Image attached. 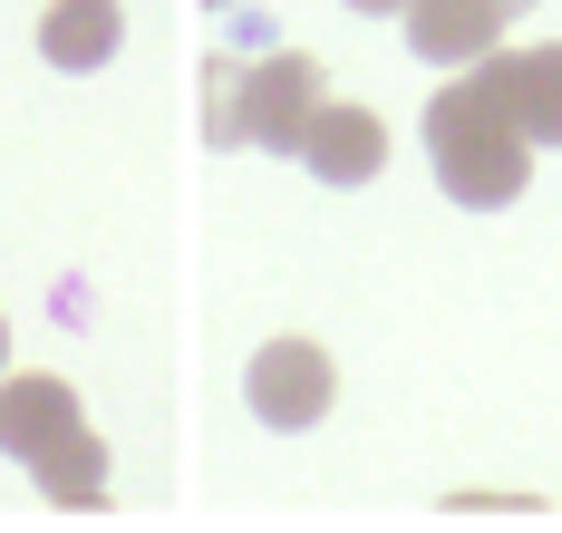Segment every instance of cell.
Masks as SVG:
<instances>
[{
	"instance_id": "7",
	"label": "cell",
	"mask_w": 562,
	"mask_h": 533,
	"mask_svg": "<svg viewBox=\"0 0 562 533\" xmlns=\"http://www.w3.org/2000/svg\"><path fill=\"white\" fill-rule=\"evenodd\" d=\"M68 427H88L78 398H68V378L49 368H20V378H0V456H20V466H40Z\"/></svg>"
},
{
	"instance_id": "5",
	"label": "cell",
	"mask_w": 562,
	"mask_h": 533,
	"mask_svg": "<svg viewBox=\"0 0 562 533\" xmlns=\"http://www.w3.org/2000/svg\"><path fill=\"white\" fill-rule=\"evenodd\" d=\"M475 78L505 98V117L524 126V146H562V39H533V49H485Z\"/></svg>"
},
{
	"instance_id": "1",
	"label": "cell",
	"mask_w": 562,
	"mask_h": 533,
	"mask_svg": "<svg viewBox=\"0 0 562 533\" xmlns=\"http://www.w3.org/2000/svg\"><path fill=\"white\" fill-rule=\"evenodd\" d=\"M427 166H437V184H447V204H465V214L514 204V194H524V175H533L524 126L505 117V98H495L475 68H465V78H447V88L427 98Z\"/></svg>"
},
{
	"instance_id": "4",
	"label": "cell",
	"mask_w": 562,
	"mask_h": 533,
	"mask_svg": "<svg viewBox=\"0 0 562 533\" xmlns=\"http://www.w3.org/2000/svg\"><path fill=\"white\" fill-rule=\"evenodd\" d=\"M533 0H407V49L427 68H475L485 49H505V30L524 20Z\"/></svg>"
},
{
	"instance_id": "2",
	"label": "cell",
	"mask_w": 562,
	"mask_h": 533,
	"mask_svg": "<svg viewBox=\"0 0 562 533\" xmlns=\"http://www.w3.org/2000/svg\"><path fill=\"white\" fill-rule=\"evenodd\" d=\"M330 98V78L311 49H272V59H204V146H272L301 156V126Z\"/></svg>"
},
{
	"instance_id": "9",
	"label": "cell",
	"mask_w": 562,
	"mask_h": 533,
	"mask_svg": "<svg viewBox=\"0 0 562 533\" xmlns=\"http://www.w3.org/2000/svg\"><path fill=\"white\" fill-rule=\"evenodd\" d=\"M30 475H40V495H49L58 514H98L108 504V446H98V427H68Z\"/></svg>"
},
{
	"instance_id": "8",
	"label": "cell",
	"mask_w": 562,
	"mask_h": 533,
	"mask_svg": "<svg viewBox=\"0 0 562 533\" xmlns=\"http://www.w3.org/2000/svg\"><path fill=\"white\" fill-rule=\"evenodd\" d=\"M116 49H126V10H116V0H49V10H40V59L68 68V78L108 68Z\"/></svg>"
},
{
	"instance_id": "6",
	"label": "cell",
	"mask_w": 562,
	"mask_h": 533,
	"mask_svg": "<svg viewBox=\"0 0 562 533\" xmlns=\"http://www.w3.org/2000/svg\"><path fill=\"white\" fill-rule=\"evenodd\" d=\"M301 166L321 184H369L389 166V126L369 117V107H349V98H321L311 126H301Z\"/></svg>"
},
{
	"instance_id": "10",
	"label": "cell",
	"mask_w": 562,
	"mask_h": 533,
	"mask_svg": "<svg viewBox=\"0 0 562 533\" xmlns=\"http://www.w3.org/2000/svg\"><path fill=\"white\" fill-rule=\"evenodd\" d=\"M349 10H369V20H397V10H407V0H349Z\"/></svg>"
},
{
	"instance_id": "11",
	"label": "cell",
	"mask_w": 562,
	"mask_h": 533,
	"mask_svg": "<svg viewBox=\"0 0 562 533\" xmlns=\"http://www.w3.org/2000/svg\"><path fill=\"white\" fill-rule=\"evenodd\" d=\"M0 359H10V320H0Z\"/></svg>"
},
{
	"instance_id": "3",
	"label": "cell",
	"mask_w": 562,
	"mask_h": 533,
	"mask_svg": "<svg viewBox=\"0 0 562 533\" xmlns=\"http://www.w3.org/2000/svg\"><path fill=\"white\" fill-rule=\"evenodd\" d=\"M243 398H252V417L262 427H281V436H301V427H321L339 398V368L321 340H262L252 350V368H243Z\"/></svg>"
},
{
	"instance_id": "12",
	"label": "cell",
	"mask_w": 562,
	"mask_h": 533,
	"mask_svg": "<svg viewBox=\"0 0 562 533\" xmlns=\"http://www.w3.org/2000/svg\"><path fill=\"white\" fill-rule=\"evenodd\" d=\"M204 10H233V0H204Z\"/></svg>"
}]
</instances>
